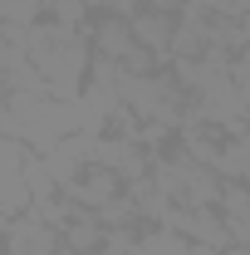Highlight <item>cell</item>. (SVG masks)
<instances>
[{"label":"cell","mask_w":250,"mask_h":255,"mask_svg":"<svg viewBox=\"0 0 250 255\" xmlns=\"http://www.w3.org/2000/svg\"><path fill=\"white\" fill-rule=\"evenodd\" d=\"M142 255H191V241L172 226H142Z\"/></svg>","instance_id":"obj_7"},{"label":"cell","mask_w":250,"mask_h":255,"mask_svg":"<svg viewBox=\"0 0 250 255\" xmlns=\"http://www.w3.org/2000/svg\"><path fill=\"white\" fill-rule=\"evenodd\" d=\"M172 34H177V15H167V10H152V5H142L137 15H132V39L142 44V49H152L162 69H172Z\"/></svg>","instance_id":"obj_2"},{"label":"cell","mask_w":250,"mask_h":255,"mask_svg":"<svg viewBox=\"0 0 250 255\" xmlns=\"http://www.w3.org/2000/svg\"><path fill=\"white\" fill-rule=\"evenodd\" d=\"M182 10H191V15H216L221 0H182Z\"/></svg>","instance_id":"obj_12"},{"label":"cell","mask_w":250,"mask_h":255,"mask_svg":"<svg viewBox=\"0 0 250 255\" xmlns=\"http://www.w3.org/2000/svg\"><path fill=\"white\" fill-rule=\"evenodd\" d=\"M98 211V221L103 226H142V216H137V201L127 196V187L113 196V201H103V206H94Z\"/></svg>","instance_id":"obj_8"},{"label":"cell","mask_w":250,"mask_h":255,"mask_svg":"<svg viewBox=\"0 0 250 255\" xmlns=\"http://www.w3.org/2000/svg\"><path fill=\"white\" fill-rule=\"evenodd\" d=\"M69 201H79V206H103V201H113L118 191H123V177L118 172H108V167H89L84 177H74L69 187H59Z\"/></svg>","instance_id":"obj_4"},{"label":"cell","mask_w":250,"mask_h":255,"mask_svg":"<svg viewBox=\"0 0 250 255\" xmlns=\"http://www.w3.org/2000/svg\"><path fill=\"white\" fill-rule=\"evenodd\" d=\"M89 39H94V54H103V59H113V64H123L127 54L137 49V39H132V20H123V15H94Z\"/></svg>","instance_id":"obj_3"},{"label":"cell","mask_w":250,"mask_h":255,"mask_svg":"<svg viewBox=\"0 0 250 255\" xmlns=\"http://www.w3.org/2000/svg\"><path fill=\"white\" fill-rule=\"evenodd\" d=\"M49 20L54 25H69V30H89L94 25V5L89 0H54L49 5Z\"/></svg>","instance_id":"obj_9"},{"label":"cell","mask_w":250,"mask_h":255,"mask_svg":"<svg viewBox=\"0 0 250 255\" xmlns=\"http://www.w3.org/2000/svg\"><path fill=\"white\" fill-rule=\"evenodd\" d=\"M59 251V231L39 221V216H10L5 221V255H54Z\"/></svg>","instance_id":"obj_1"},{"label":"cell","mask_w":250,"mask_h":255,"mask_svg":"<svg viewBox=\"0 0 250 255\" xmlns=\"http://www.w3.org/2000/svg\"><path fill=\"white\" fill-rule=\"evenodd\" d=\"M206 20L211 15H177V34H172V59H201L206 54Z\"/></svg>","instance_id":"obj_6"},{"label":"cell","mask_w":250,"mask_h":255,"mask_svg":"<svg viewBox=\"0 0 250 255\" xmlns=\"http://www.w3.org/2000/svg\"><path fill=\"white\" fill-rule=\"evenodd\" d=\"M49 15L44 0H0V25H39Z\"/></svg>","instance_id":"obj_10"},{"label":"cell","mask_w":250,"mask_h":255,"mask_svg":"<svg viewBox=\"0 0 250 255\" xmlns=\"http://www.w3.org/2000/svg\"><path fill=\"white\" fill-rule=\"evenodd\" d=\"M231 79H236V89H241V98L250 103V44L236 54V64H231Z\"/></svg>","instance_id":"obj_11"},{"label":"cell","mask_w":250,"mask_h":255,"mask_svg":"<svg viewBox=\"0 0 250 255\" xmlns=\"http://www.w3.org/2000/svg\"><path fill=\"white\" fill-rule=\"evenodd\" d=\"M44 5H54V0H44Z\"/></svg>","instance_id":"obj_13"},{"label":"cell","mask_w":250,"mask_h":255,"mask_svg":"<svg viewBox=\"0 0 250 255\" xmlns=\"http://www.w3.org/2000/svg\"><path fill=\"white\" fill-rule=\"evenodd\" d=\"M59 241L69 246V251L98 255V251H103V221H98V211H94V206H79V216L59 231Z\"/></svg>","instance_id":"obj_5"}]
</instances>
